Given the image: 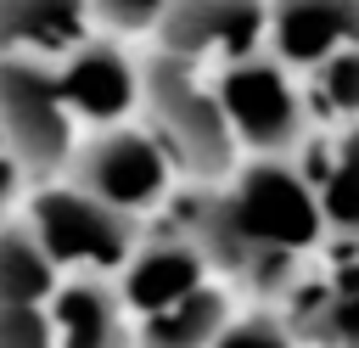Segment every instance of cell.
I'll return each instance as SVG.
<instances>
[{
	"label": "cell",
	"mask_w": 359,
	"mask_h": 348,
	"mask_svg": "<svg viewBox=\"0 0 359 348\" xmlns=\"http://www.w3.org/2000/svg\"><path fill=\"white\" fill-rule=\"evenodd\" d=\"M0 348H56L50 303H0Z\"/></svg>",
	"instance_id": "obj_19"
},
{
	"label": "cell",
	"mask_w": 359,
	"mask_h": 348,
	"mask_svg": "<svg viewBox=\"0 0 359 348\" xmlns=\"http://www.w3.org/2000/svg\"><path fill=\"white\" fill-rule=\"evenodd\" d=\"M280 314L309 348H359V258H309V269L280 297Z\"/></svg>",
	"instance_id": "obj_9"
},
{
	"label": "cell",
	"mask_w": 359,
	"mask_h": 348,
	"mask_svg": "<svg viewBox=\"0 0 359 348\" xmlns=\"http://www.w3.org/2000/svg\"><path fill=\"white\" fill-rule=\"evenodd\" d=\"M56 79H62V90H67V107H73L79 123H90V129L135 118V112H140V95H146L140 56H129L118 39H95V34L56 62Z\"/></svg>",
	"instance_id": "obj_8"
},
{
	"label": "cell",
	"mask_w": 359,
	"mask_h": 348,
	"mask_svg": "<svg viewBox=\"0 0 359 348\" xmlns=\"http://www.w3.org/2000/svg\"><path fill=\"white\" fill-rule=\"evenodd\" d=\"M342 45H359V0H269V51L280 62L309 73Z\"/></svg>",
	"instance_id": "obj_11"
},
{
	"label": "cell",
	"mask_w": 359,
	"mask_h": 348,
	"mask_svg": "<svg viewBox=\"0 0 359 348\" xmlns=\"http://www.w3.org/2000/svg\"><path fill=\"white\" fill-rule=\"evenodd\" d=\"M151 45L191 62H236L269 45V0H168Z\"/></svg>",
	"instance_id": "obj_7"
},
{
	"label": "cell",
	"mask_w": 359,
	"mask_h": 348,
	"mask_svg": "<svg viewBox=\"0 0 359 348\" xmlns=\"http://www.w3.org/2000/svg\"><path fill=\"white\" fill-rule=\"evenodd\" d=\"M90 0H0V51L62 62L90 39Z\"/></svg>",
	"instance_id": "obj_13"
},
{
	"label": "cell",
	"mask_w": 359,
	"mask_h": 348,
	"mask_svg": "<svg viewBox=\"0 0 359 348\" xmlns=\"http://www.w3.org/2000/svg\"><path fill=\"white\" fill-rule=\"evenodd\" d=\"M202 281H213V258L174 225V230L146 236V241L135 247V258L118 269V297H123L129 320H140V314H157V309H168L174 297L196 292Z\"/></svg>",
	"instance_id": "obj_10"
},
{
	"label": "cell",
	"mask_w": 359,
	"mask_h": 348,
	"mask_svg": "<svg viewBox=\"0 0 359 348\" xmlns=\"http://www.w3.org/2000/svg\"><path fill=\"white\" fill-rule=\"evenodd\" d=\"M303 90H309V107H314V112H325V118H337V123L359 118V45H342V51H331L325 62H314Z\"/></svg>",
	"instance_id": "obj_17"
},
{
	"label": "cell",
	"mask_w": 359,
	"mask_h": 348,
	"mask_svg": "<svg viewBox=\"0 0 359 348\" xmlns=\"http://www.w3.org/2000/svg\"><path fill=\"white\" fill-rule=\"evenodd\" d=\"M213 348H309V342L292 331L286 314H269V303H264V309H252V314H236Z\"/></svg>",
	"instance_id": "obj_18"
},
{
	"label": "cell",
	"mask_w": 359,
	"mask_h": 348,
	"mask_svg": "<svg viewBox=\"0 0 359 348\" xmlns=\"http://www.w3.org/2000/svg\"><path fill=\"white\" fill-rule=\"evenodd\" d=\"M309 180L320 185V208H325L331 230L348 236V241H359V118L337 123V140H331L325 163Z\"/></svg>",
	"instance_id": "obj_16"
},
{
	"label": "cell",
	"mask_w": 359,
	"mask_h": 348,
	"mask_svg": "<svg viewBox=\"0 0 359 348\" xmlns=\"http://www.w3.org/2000/svg\"><path fill=\"white\" fill-rule=\"evenodd\" d=\"M174 152L163 146V135L140 118H123V123H101L95 135L79 140L73 163H67V180L95 191L101 202L112 208H129V213H146L157 202L174 196Z\"/></svg>",
	"instance_id": "obj_6"
},
{
	"label": "cell",
	"mask_w": 359,
	"mask_h": 348,
	"mask_svg": "<svg viewBox=\"0 0 359 348\" xmlns=\"http://www.w3.org/2000/svg\"><path fill=\"white\" fill-rule=\"evenodd\" d=\"M90 11L112 34H151L157 17L168 11V0H90Z\"/></svg>",
	"instance_id": "obj_20"
},
{
	"label": "cell",
	"mask_w": 359,
	"mask_h": 348,
	"mask_svg": "<svg viewBox=\"0 0 359 348\" xmlns=\"http://www.w3.org/2000/svg\"><path fill=\"white\" fill-rule=\"evenodd\" d=\"M50 326L56 348H135V320L118 286H107L101 275H67L50 292Z\"/></svg>",
	"instance_id": "obj_12"
},
{
	"label": "cell",
	"mask_w": 359,
	"mask_h": 348,
	"mask_svg": "<svg viewBox=\"0 0 359 348\" xmlns=\"http://www.w3.org/2000/svg\"><path fill=\"white\" fill-rule=\"evenodd\" d=\"M168 208L174 225L213 258V275L264 303H280L292 292L331 230L320 185L292 157L252 152L224 180H185Z\"/></svg>",
	"instance_id": "obj_1"
},
{
	"label": "cell",
	"mask_w": 359,
	"mask_h": 348,
	"mask_svg": "<svg viewBox=\"0 0 359 348\" xmlns=\"http://www.w3.org/2000/svg\"><path fill=\"white\" fill-rule=\"evenodd\" d=\"M146 73V95H140V118L163 135V146L180 163V180H224L241 163V140L236 123L219 101V79H202V62L174 56L163 45H151L140 56Z\"/></svg>",
	"instance_id": "obj_2"
},
{
	"label": "cell",
	"mask_w": 359,
	"mask_h": 348,
	"mask_svg": "<svg viewBox=\"0 0 359 348\" xmlns=\"http://www.w3.org/2000/svg\"><path fill=\"white\" fill-rule=\"evenodd\" d=\"M0 129L28 180H62L79 152V112L56 79V62L0 51Z\"/></svg>",
	"instance_id": "obj_5"
},
{
	"label": "cell",
	"mask_w": 359,
	"mask_h": 348,
	"mask_svg": "<svg viewBox=\"0 0 359 348\" xmlns=\"http://www.w3.org/2000/svg\"><path fill=\"white\" fill-rule=\"evenodd\" d=\"M28 225L67 275H118L135 258V247L146 241L140 213L101 202L95 191L73 185L67 174L39 180V191L28 196Z\"/></svg>",
	"instance_id": "obj_3"
},
{
	"label": "cell",
	"mask_w": 359,
	"mask_h": 348,
	"mask_svg": "<svg viewBox=\"0 0 359 348\" xmlns=\"http://www.w3.org/2000/svg\"><path fill=\"white\" fill-rule=\"evenodd\" d=\"M230 320H236V309H230V281L213 275V281H202L196 292L174 297L168 309L140 314V320H135V348H213Z\"/></svg>",
	"instance_id": "obj_14"
},
{
	"label": "cell",
	"mask_w": 359,
	"mask_h": 348,
	"mask_svg": "<svg viewBox=\"0 0 359 348\" xmlns=\"http://www.w3.org/2000/svg\"><path fill=\"white\" fill-rule=\"evenodd\" d=\"M219 101H224V112L236 123L241 152L297 157L309 146V129H314L309 90L292 79V62H280L269 45L219 67Z\"/></svg>",
	"instance_id": "obj_4"
},
{
	"label": "cell",
	"mask_w": 359,
	"mask_h": 348,
	"mask_svg": "<svg viewBox=\"0 0 359 348\" xmlns=\"http://www.w3.org/2000/svg\"><path fill=\"white\" fill-rule=\"evenodd\" d=\"M22 180H28V168H22V157L11 152V140H6V129H0V213H6L11 202H17Z\"/></svg>",
	"instance_id": "obj_21"
},
{
	"label": "cell",
	"mask_w": 359,
	"mask_h": 348,
	"mask_svg": "<svg viewBox=\"0 0 359 348\" xmlns=\"http://www.w3.org/2000/svg\"><path fill=\"white\" fill-rule=\"evenodd\" d=\"M62 286V264L45 253L34 225H0V303H50Z\"/></svg>",
	"instance_id": "obj_15"
}]
</instances>
